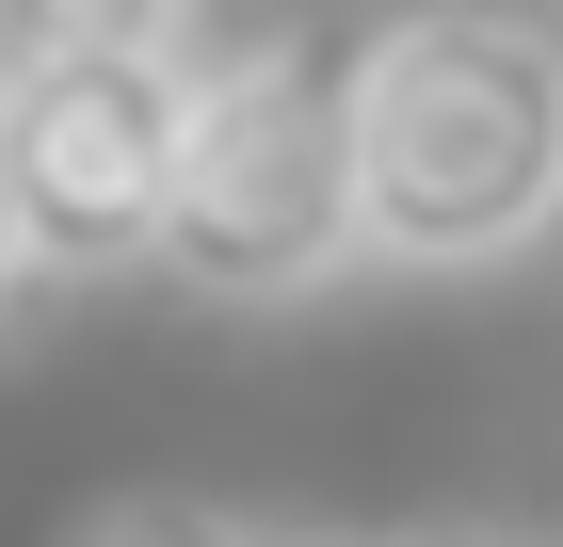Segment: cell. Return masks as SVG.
<instances>
[{
	"instance_id": "4",
	"label": "cell",
	"mask_w": 563,
	"mask_h": 547,
	"mask_svg": "<svg viewBox=\"0 0 563 547\" xmlns=\"http://www.w3.org/2000/svg\"><path fill=\"white\" fill-rule=\"evenodd\" d=\"M16 48H177V0H0Z\"/></svg>"
},
{
	"instance_id": "3",
	"label": "cell",
	"mask_w": 563,
	"mask_h": 547,
	"mask_svg": "<svg viewBox=\"0 0 563 547\" xmlns=\"http://www.w3.org/2000/svg\"><path fill=\"white\" fill-rule=\"evenodd\" d=\"M177 162V48H16L0 33V210L33 274H145Z\"/></svg>"
},
{
	"instance_id": "7",
	"label": "cell",
	"mask_w": 563,
	"mask_h": 547,
	"mask_svg": "<svg viewBox=\"0 0 563 547\" xmlns=\"http://www.w3.org/2000/svg\"><path fill=\"white\" fill-rule=\"evenodd\" d=\"M16 274H33V258H16V210H0V306H16Z\"/></svg>"
},
{
	"instance_id": "6",
	"label": "cell",
	"mask_w": 563,
	"mask_h": 547,
	"mask_svg": "<svg viewBox=\"0 0 563 547\" xmlns=\"http://www.w3.org/2000/svg\"><path fill=\"white\" fill-rule=\"evenodd\" d=\"M387 547H516V532H387Z\"/></svg>"
},
{
	"instance_id": "2",
	"label": "cell",
	"mask_w": 563,
	"mask_h": 547,
	"mask_svg": "<svg viewBox=\"0 0 563 547\" xmlns=\"http://www.w3.org/2000/svg\"><path fill=\"white\" fill-rule=\"evenodd\" d=\"M145 274L194 306H306L354 274V145H339V33H242L225 65H177V162Z\"/></svg>"
},
{
	"instance_id": "5",
	"label": "cell",
	"mask_w": 563,
	"mask_h": 547,
	"mask_svg": "<svg viewBox=\"0 0 563 547\" xmlns=\"http://www.w3.org/2000/svg\"><path fill=\"white\" fill-rule=\"evenodd\" d=\"M97 547H339V532H274V515H113Z\"/></svg>"
},
{
	"instance_id": "1",
	"label": "cell",
	"mask_w": 563,
	"mask_h": 547,
	"mask_svg": "<svg viewBox=\"0 0 563 547\" xmlns=\"http://www.w3.org/2000/svg\"><path fill=\"white\" fill-rule=\"evenodd\" d=\"M354 258L387 274H499L563 242V33L516 0H419L339 33Z\"/></svg>"
}]
</instances>
